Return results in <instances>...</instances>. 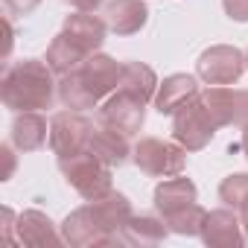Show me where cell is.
<instances>
[{
  "label": "cell",
  "instance_id": "6da1fadb",
  "mask_svg": "<svg viewBox=\"0 0 248 248\" xmlns=\"http://www.w3.org/2000/svg\"><path fill=\"white\" fill-rule=\"evenodd\" d=\"M53 67L41 59L9 62L0 79V99L12 111H44L53 108L59 96V82L53 79Z\"/></svg>",
  "mask_w": 248,
  "mask_h": 248
},
{
  "label": "cell",
  "instance_id": "7a4b0ae2",
  "mask_svg": "<svg viewBox=\"0 0 248 248\" xmlns=\"http://www.w3.org/2000/svg\"><path fill=\"white\" fill-rule=\"evenodd\" d=\"M120 76H123V64L117 59L105 53H93L79 67L59 76V99L73 111L96 108L111 91H117Z\"/></svg>",
  "mask_w": 248,
  "mask_h": 248
},
{
  "label": "cell",
  "instance_id": "3957f363",
  "mask_svg": "<svg viewBox=\"0 0 248 248\" xmlns=\"http://www.w3.org/2000/svg\"><path fill=\"white\" fill-rule=\"evenodd\" d=\"M59 170L64 175V181L88 202L111 193V167L105 161H99L91 149L70 155V158H59Z\"/></svg>",
  "mask_w": 248,
  "mask_h": 248
},
{
  "label": "cell",
  "instance_id": "277c9868",
  "mask_svg": "<svg viewBox=\"0 0 248 248\" xmlns=\"http://www.w3.org/2000/svg\"><path fill=\"white\" fill-rule=\"evenodd\" d=\"M132 158L135 164L146 172V175H155V178H170V175H178L187 164V149L178 146V143H170V140H161V138H140V143L132 149Z\"/></svg>",
  "mask_w": 248,
  "mask_h": 248
},
{
  "label": "cell",
  "instance_id": "5b68a950",
  "mask_svg": "<svg viewBox=\"0 0 248 248\" xmlns=\"http://www.w3.org/2000/svg\"><path fill=\"white\" fill-rule=\"evenodd\" d=\"M91 135H93V123L82 111L67 108V111L53 114V120H50V149L59 158L85 152L91 143Z\"/></svg>",
  "mask_w": 248,
  "mask_h": 248
},
{
  "label": "cell",
  "instance_id": "8992f818",
  "mask_svg": "<svg viewBox=\"0 0 248 248\" xmlns=\"http://www.w3.org/2000/svg\"><path fill=\"white\" fill-rule=\"evenodd\" d=\"M175 117V123H172V135H175V140L187 149V152H199V149H204L210 140H213V135H216V123H213V117H210V111L204 108V102L196 96L190 105H184L181 111H175L172 114Z\"/></svg>",
  "mask_w": 248,
  "mask_h": 248
},
{
  "label": "cell",
  "instance_id": "52a82bcc",
  "mask_svg": "<svg viewBox=\"0 0 248 248\" xmlns=\"http://www.w3.org/2000/svg\"><path fill=\"white\" fill-rule=\"evenodd\" d=\"M245 67H248L245 56L231 44H213L196 62V73L207 85H233V82H239Z\"/></svg>",
  "mask_w": 248,
  "mask_h": 248
},
{
  "label": "cell",
  "instance_id": "ba28073f",
  "mask_svg": "<svg viewBox=\"0 0 248 248\" xmlns=\"http://www.w3.org/2000/svg\"><path fill=\"white\" fill-rule=\"evenodd\" d=\"M143 120H146V102L126 91H114L99 105V123L123 135H138L143 129Z\"/></svg>",
  "mask_w": 248,
  "mask_h": 248
},
{
  "label": "cell",
  "instance_id": "9c48e42d",
  "mask_svg": "<svg viewBox=\"0 0 248 248\" xmlns=\"http://www.w3.org/2000/svg\"><path fill=\"white\" fill-rule=\"evenodd\" d=\"M62 239L70 242V245H111V242H117L114 233L99 222V216H96V210H93L91 202H88L85 207L73 210V213L64 219V225H62Z\"/></svg>",
  "mask_w": 248,
  "mask_h": 248
},
{
  "label": "cell",
  "instance_id": "30bf717a",
  "mask_svg": "<svg viewBox=\"0 0 248 248\" xmlns=\"http://www.w3.org/2000/svg\"><path fill=\"white\" fill-rule=\"evenodd\" d=\"M199 236H202L207 245H216V248H239V245L245 242V228H242L239 213L222 207V210L207 213V219H204Z\"/></svg>",
  "mask_w": 248,
  "mask_h": 248
},
{
  "label": "cell",
  "instance_id": "8fae6325",
  "mask_svg": "<svg viewBox=\"0 0 248 248\" xmlns=\"http://www.w3.org/2000/svg\"><path fill=\"white\" fill-rule=\"evenodd\" d=\"M62 32H64L76 47H82L88 56H93V53H99V47H102V41H105L108 24H105L102 18H96L93 12H76V15H67Z\"/></svg>",
  "mask_w": 248,
  "mask_h": 248
},
{
  "label": "cell",
  "instance_id": "7c38bea8",
  "mask_svg": "<svg viewBox=\"0 0 248 248\" xmlns=\"http://www.w3.org/2000/svg\"><path fill=\"white\" fill-rule=\"evenodd\" d=\"M196 96H199V82H196V76H190V73H172V76H167V79L158 85L155 108H158L161 114H175V111H181L184 105H190Z\"/></svg>",
  "mask_w": 248,
  "mask_h": 248
},
{
  "label": "cell",
  "instance_id": "4fadbf2b",
  "mask_svg": "<svg viewBox=\"0 0 248 248\" xmlns=\"http://www.w3.org/2000/svg\"><path fill=\"white\" fill-rule=\"evenodd\" d=\"M149 9L143 0H111L105 6V24L117 35H135L146 27Z\"/></svg>",
  "mask_w": 248,
  "mask_h": 248
},
{
  "label": "cell",
  "instance_id": "5bb4252c",
  "mask_svg": "<svg viewBox=\"0 0 248 248\" xmlns=\"http://www.w3.org/2000/svg\"><path fill=\"white\" fill-rule=\"evenodd\" d=\"M196 204V184L184 175H170L167 181H161L155 187V207L164 219L175 216L178 210Z\"/></svg>",
  "mask_w": 248,
  "mask_h": 248
},
{
  "label": "cell",
  "instance_id": "9a60e30c",
  "mask_svg": "<svg viewBox=\"0 0 248 248\" xmlns=\"http://www.w3.org/2000/svg\"><path fill=\"white\" fill-rule=\"evenodd\" d=\"M88 149H91L99 161H105L108 167H120V164H126V161H129V155H132L129 135H123V132H117V129H111V126H102V123L93 129Z\"/></svg>",
  "mask_w": 248,
  "mask_h": 248
},
{
  "label": "cell",
  "instance_id": "2e32d148",
  "mask_svg": "<svg viewBox=\"0 0 248 248\" xmlns=\"http://www.w3.org/2000/svg\"><path fill=\"white\" fill-rule=\"evenodd\" d=\"M50 129L47 120L38 111H18V117L12 120V146L21 152H35L47 143Z\"/></svg>",
  "mask_w": 248,
  "mask_h": 248
},
{
  "label": "cell",
  "instance_id": "e0dca14e",
  "mask_svg": "<svg viewBox=\"0 0 248 248\" xmlns=\"http://www.w3.org/2000/svg\"><path fill=\"white\" fill-rule=\"evenodd\" d=\"M158 85L161 82H158V76H155V70L149 64H143V62H126V64H123V76H120L117 91H126V93L149 102V99H155Z\"/></svg>",
  "mask_w": 248,
  "mask_h": 248
},
{
  "label": "cell",
  "instance_id": "ac0fdd59",
  "mask_svg": "<svg viewBox=\"0 0 248 248\" xmlns=\"http://www.w3.org/2000/svg\"><path fill=\"white\" fill-rule=\"evenodd\" d=\"M18 242H24V245H56L59 233H56L50 216H44L41 210H24L18 219Z\"/></svg>",
  "mask_w": 248,
  "mask_h": 248
},
{
  "label": "cell",
  "instance_id": "d6986e66",
  "mask_svg": "<svg viewBox=\"0 0 248 248\" xmlns=\"http://www.w3.org/2000/svg\"><path fill=\"white\" fill-rule=\"evenodd\" d=\"M199 99L204 102V108L210 111V117H213V123L219 129L233 126L236 105H233V88L231 85H210V88L199 91Z\"/></svg>",
  "mask_w": 248,
  "mask_h": 248
},
{
  "label": "cell",
  "instance_id": "ffe728a7",
  "mask_svg": "<svg viewBox=\"0 0 248 248\" xmlns=\"http://www.w3.org/2000/svg\"><path fill=\"white\" fill-rule=\"evenodd\" d=\"M164 225L167 222H161L155 216H146V213L143 216H132L129 225L123 228V233H120V242H126V245H158L167 236Z\"/></svg>",
  "mask_w": 248,
  "mask_h": 248
},
{
  "label": "cell",
  "instance_id": "44dd1931",
  "mask_svg": "<svg viewBox=\"0 0 248 248\" xmlns=\"http://www.w3.org/2000/svg\"><path fill=\"white\" fill-rule=\"evenodd\" d=\"M85 59H88V53H85L82 47H76L64 32H59V35L50 41V47H47V64H50L59 76H64L67 70L79 67Z\"/></svg>",
  "mask_w": 248,
  "mask_h": 248
},
{
  "label": "cell",
  "instance_id": "7402d4cb",
  "mask_svg": "<svg viewBox=\"0 0 248 248\" xmlns=\"http://www.w3.org/2000/svg\"><path fill=\"white\" fill-rule=\"evenodd\" d=\"M204 219H207V210L199 207V204H190V207L178 210L175 216H170V219H164V222L170 225L172 233H181V236H199Z\"/></svg>",
  "mask_w": 248,
  "mask_h": 248
},
{
  "label": "cell",
  "instance_id": "603a6c76",
  "mask_svg": "<svg viewBox=\"0 0 248 248\" xmlns=\"http://www.w3.org/2000/svg\"><path fill=\"white\" fill-rule=\"evenodd\" d=\"M219 199H222L228 207L239 210V204L248 199V175H245V172H233V175H228V178L219 184Z\"/></svg>",
  "mask_w": 248,
  "mask_h": 248
},
{
  "label": "cell",
  "instance_id": "cb8c5ba5",
  "mask_svg": "<svg viewBox=\"0 0 248 248\" xmlns=\"http://www.w3.org/2000/svg\"><path fill=\"white\" fill-rule=\"evenodd\" d=\"M233 105H236V114H233V126H248V91L242 88H233Z\"/></svg>",
  "mask_w": 248,
  "mask_h": 248
},
{
  "label": "cell",
  "instance_id": "d4e9b609",
  "mask_svg": "<svg viewBox=\"0 0 248 248\" xmlns=\"http://www.w3.org/2000/svg\"><path fill=\"white\" fill-rule=\"evenodd\" d=\"M222 6L231 21H239V24L248 21V0H222Z\"/></svg>",
  "mask_w": 248,
  "mask_h": 248
},
{
  "label": "cell",
  "instance_id": "484cf974",
  "mask_svg": "<svg viewBox=\"0 0 248 248\" xmlns=\"http://www.w3.org/2000/svg\"><path fill=\"white\" fill-rule=\"evenodd\" d=\"M3 3H6V9H9L12 15H30V12L41 3V0H3Z\"/></svg>",
  "mask_w": 248,
  "mask_h": 248
},
{
  "label": "cell",
  "instance_id": "4316f807",
  "mask_svg": "<svg viewBox=\"0 0 248 248\" xmlns=\"http://www.w3.org/2000/svg\"><path fill=\"white\" fill-rule=\"evenodd\" d=\"M67 6H73L76 12H96L102 6V0H64Z\"/></svg>",
  "mask_w": 248,
  "mask_h": 248
},
{
  "label": "cell",
  "instance_id": "83f0119b",
  "mask_svg": "<svg viewBox=\"0 0 248 248\" xmlns=\"http://www.w3.org/2000/svg\"><path fill=\"white\" fill-rule=\"evenodd\" d=\"M0 155H3V161H6V170L0 172V178L9 181V178H12V172H15V155H12V146H3V149H0Z\"/></svg>",
  "mask_w": 248,
  "mask_h": 248
},
{
  "label": "cell",
  "instance_id": "f1b7e54d",
  "mask_svg": "<svg viewBox=\"0 0 248 248\" xmlns=\"http://www.w3.org/2000/svg\"><path fill=\"white\" fill-rule=\"evenodd\" d=\"M3 30H6V41H3V59H9L12 53V44H15V30H12V21L3 18Z\"/></svg>",
  "mask_w": 248,
  "mask_h": 248
},
{
  "label": "cell",
  "instance_id": "f546056e",
  "mask_svg": "<svg viewBox=\"0 0 248 248\" xmlns=\"http://www.w3.org/2000/svg\"><path fill=\"white\" fill-rule=\"evenodd\" d=\"M3 222H6V228H3L6 242H15V239H12V228H15V225H12V210H9V207H3Z\"/></svg>",
  "mask_w": 248,
  "mask_h": 248
},
{
  "label": "cell",
  "instance_id": "4dcf8cb0",
  "mask_svg": "<svg viewBox=\"0 0 248 248\" xmlns=\"http://www.w3.org/2000/svg\"><path fill=\"white\" fill-rule=\"evenodd\" d=\"M239 219H242V228H245V233H248V199L239 204Z\"/></svg>",
  "mask_w": 248,
  "mask_h": 248
},
{
  "label": "cell",
  "instance_id": "1f68e13d",
  "mask_svg": "<svg viewBox=\"0 0 248 248\" xmlns=\"http://www.w3.org/2000/svg\"><path fill=\"white\" fill-rule=\"evenodd\" d=\"M242 152L248 158V126H242Z\"/></svg>",
  "mask_w": 248,
  "mask_h": 248
},
{
  "label": "cell",
  "instance_id": "d6a6232c",
  "mask_svg": "<svg viewBox=\"0 0 248 248\" xmlns=\"http://www.w3.org/2000/svg\"><path fill=\"white\" fill-rule=\"evenodd\" d=\"M245 64H248V56H245Z\"/></svg>",
  "mask_w": 248,
  "mask_h": 248
}]
</instances>
